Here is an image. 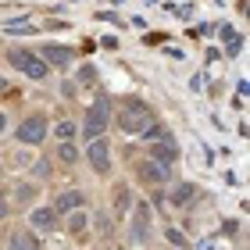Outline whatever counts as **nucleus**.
<instances>
[{
  "label": "nucleus",
  "mask_w": 250,
  "mask_h": 250,
  "mask_svg": "<svg viewBox=\"0 0 250 250\" xmlns=\"http://www.w3.org/2000/svg\"><path fill=\"white\" fill-rule=\"evenodd\" d=\"M58 157H61V161H64V165H75V161H79V150H75V146H72V143H64V146H61V150H58Z\"/></svg>",
  "instance_id": "dca6fc26"
},
{
  "label": "nucleus",
  "mask_w": 250,
  "mask_h": 250,
  "mask_svg": "<svg viewBox=\"0 0 250 250\" xmlns=\"http://www.w3.org/2000/svg\"><path fill=\"white\" fill-rule=\"evenodd\" d=\"M168 240H172L175 247H186V240H183V232H175V229H168Z\"/></svg>",
  "instance_id": "aec40b11"
},
{
  "label": "nucleus",
  "mask_w": 250,
  "mask_h": 250,
  "mask_svg": "<svg viewBox=\"0 0 250 250\" xmlns=\"http://www.w3.org/2000/svg\"><path fill=\"white\" fill-rule=\"evenodd\" d=\"M18 140L25 146H40L43 140H47V118H43V115H29L25 122L18 125Z\"/></svg>",
  "instance_id": "20e7f679"
},
{
  "label": "nucleus",
  "mask_w": 250,
  "mask_h": 250,
  "mask_svg": "<svg viewBox=\"0 0 250 250\" xmlns=\"http://www.w3.org/2000/svg\"><path fill=\"white\" fill-rule=\"evenodd\" d=\"M79 204H83V189H64L58 200H54V211L64 214V211H75Z\"/></svg>",
  "instance_id": "9d476101"
},
{
  "label": "nucleus",
  "mask_w": 250,
  "mask_h": 250,
  "mask_svg": "<svg viewBox=\"0 0 250 250\" xmlns=\"http://www.w3.org/2000/svg\"><path fill=\"white\" fill-rule=\"evenodd\" d=\"M0 89H7V79H4V75H0Z\"/></svg>",
  "instance_id": "5701e85b"
},
{
  "label": "nucleus",
  "mask_w": 250,
  "mask_h": 250,
  "mask_svg": "<svg viewBox=\"0 0 250 250\" xmlns=\"http://www.w3.org/2000/svg\"><path fill=\"white\" fill-rule=\"evenodd\" d=\"M0 218H7V200L0 197Z\"/></svg>",
  "instance_id": "4be33fe9"
},
{
  "label": "nucleus",
  "mask_w": 250,
  "mask_h": 250,
  "mask_svg": "<svg viewBox=\"0 0 250 250\" xmlns=\"http://www.w3.org/2000/svg\"><path fill=\"white\" fill-rule=\"evenodd\" d=\"M4 29H7V32H32L36 25H29V21H21V18H18V21H4Z\"/></svg>",
  "instance_id": "f3484780"
},
{
  "label": "nucleus",
  "mask_w": 250,
  "mask_h": 250,
  "mask_svg": "<svg viewBox=\"0 0 250 250\" xmlns=\"http://www.w3.org/2000/svg\"><path fill=\"white\" fill-rule=\"evenodd\" d=\"M15 197H18V204H32V200H36V186H32V183H18Z\"/></svg>",
  "instance_id": "4468645a"
},
{
  "label": "nucleus",
  "mask_w": 250,
  "mask_h": 250,
  "mask_svg": "<svg viewBox=\"0 0 250 250\" xmlns=\"http://www.w3.org/2000/svg\"><path fill=\"white\" fill-rule=\"evenodd\" d=\"M189 197H193V186H189V183H179L175 193H172V200H175V204H186Z\"/></svg>",
  "instance_id": "2eb2a0df"
},
{
  "label": "nucleus",
  "mask_w": 250,
  "mask_h": 250,
  "mask_svg": "<svg viewBox=\"0 0 250 250\" xmlns=\"http://www.w3.org/2000/svg\"><path fill=\"white\" fill-rule=\"evenodd\" d=\"M140 179H146V183H165L168 179V165H157L154 157L150 161H140Z\"/></svg>",
  "instance_id": "0eeeda50"
},
{
  "label": "nucleus",
  "mask_w": 250,
  "mask_h": 250,
  "mask_svg": "<svg viewBox=\"0 0 250 250\" xmlns=\"http://www.w3.org/2000/svg\"><path fill=\"white\" fill-rule=\"evenodd\" d=\"M11 247L15 250H40V243H36L32 232H11Z\"/></svg>",
  "instance_id": "9b49d317"
},
{
  "label": "nucleus",
  "mask_w": 250,
  "mask_h": 250,
  "mask_svg": "<svg viewBox=\"0 0 250 250\" xmlns=\"http://www.w3.org/2000/svg\"><path fill=\"white\" fill-rule=\"evenodd\" d=\"M86 161L93 165L97 175H107V172H111V150H107V143H104V140H89Z\"/></svg>",
  "instance_id": "39448f33"
},
{
  "label": "nucleus",
  "mask_w": 250,
  "mask_h": 250,
  "mask_svg": "<svg viewBox=\"0 0 250 250\" xmlns=\"http://www.w3.org/2000/svg\"><path fill=\"white\" fill-rule=\"evenodd\" d=\"M43 61L54 64V68H68L72 64V50L68 47H43Z\"/></svg>",
  "instance_id": "1a4fd4ad"
},
{
  "label": "nucleus",
  "mask_w": 250,
  "mask_h": 250,
  "mask_svg": "<svg viewBox=\"0 0 250 250\" xmlns=\"http://www.w3.org/2000/svg\"><path fill=\"white\" fill-rule=\"evenodd\" d=\"M7 61L18 68V72H25L29 79H47L50 75V64L43 61V58H32L29 50H11L7 54Z\"/></svg>",
  "instance_id": "7ed1b4c3"
},
{
  "label": "nucleus",
  "mask_w": 250,
  "mask_h": 250,
  "mask_svg": "<svg viewBox=\"0 0 250 250\" xmlns=\"http://www.w3.org/2000/svg\"><path fill=\"white\" fill-rule=\"evenodd\" d=\"M75 132H79V129H75V122H58V125H54V136H58L61 143H72V140H75Z\"/></svg>",
  "instance_id": "ddd939ff"
},
{
  "label": "nucleus",
  "mask_w": 250,
  "mask_h": 250,
  "mask_svg": "<svg viewBox=\"0 0 250 250\" xmlns=\"http://www.w3.org/2000/svg\"><path fill=\"white\" fill-rule=\"evenodd\" d=\"M146 225H150V214H146V204H140V211H136V225H132L136 240H146Z\"/></svg>",
  "instance_id": "f8f14e48"
},
{
  "label": "nucleus",
  "mask_w": 250,
  "mask_h": 250,
  "mask_svg": "<svg viewBox=\"0 0 250 250\" xmlns=\"http://www.w3.org/2000/svg\"><path fill=\"white\" fill-rule=\"evenodd\" d=\"M54 225H58V211H54V208H36V211H32V229L50 232Z\"/></svg>",
  "instance_id": "6e6552de"
},
{
  "label": "nucleus",
  "mask_w": 250,
  "mask_h": 250,
  "mask_svg": "<svg viewBox=\"0 0 250 250\" xmlns=\"http://www.w3.org/2000/svg\"><path fill=\"white\" fill-rule=\"evenodd\" d=\"M125 208H129V189H125V186H118V214H122Z\"/></svg>",
  "instance_id": "6ab92c4d"
},
{
  "label": "nucleus",
  "mask_w": 250,
  "mask_h": 250,
  "mask_svg": "<svg viewBox=\"0 0 250 250\" xmlns=\"http://www.w3.org/2000/svg\"><path fill=\"white\" fill-rule=\"evenodd\" d=\"M100 132H107V100L100 97L97 104H89L83 118V140H100Z\"/></svg>",
  "instance_id": "f03ea898"
},
{
  "label": "nucleus",
  "mask_w": 250,
  "mask_h": 250,
  "mask_svg": "<svg viewBox=\"0 0 250 250\" xmlns=\"http://www.w3.org/2000/svg\"><path fill=\"white\" fill-rule=\"evenodd\" d=\"M68 229H72V232H83V229H86V214H83V211H75V214H72V222H68Z\"/></svg>",
  "instance_id": "a211bd4d"
},
{
  "label": "nucleus",
  "mask_w": 250,
  "mask_h": 250,
  "mask_svg": "<svg viewBox=\"0 0 250 250\" xmlns=\"http://www.w3.org/2000/svg\"><path fill=\"white\" fill-rule=\"evenodd\" d=\"M150 122H154L150 107L140 104V100H129V104L118 111V129H122V132H129V136H140Z\"/></svg>",
  "instance_id": "f257e3e1"
},
{
  "label": "nucleus",
  "mask_w": 250,
  "mask_h": 250,
  "mask_svg": "<svg viewBox=\"0 0 250 250\" xmlns=\"http://www.w3.org/2000/svg\"><path fill=\"white\" fill-rule=\"evenodd\" d=\"M93 75H97V72H93V68L86 64V68H83V75H79V79H83V83H93Z\"/></svg>",
  "instance_id": "412c9836"
},
{
  "label": "nucleus",
  "mask_w": 250,
  "mask_h": 250,
  "mask_svg": "<svg viewBox=\"0 0 250 250\" xmlns=\"http://www.w3.org/2000/svg\"><path fill=\"white\" fill-rule=\"evenodd\" d=\"M150 143H154V146H150V157H154L157 165H172L175 157H179V143H175L168 132L157 136V140H150Z\"/></svg>",
  "instance_id": "423d86ee"
},
{
  "label": "nucleus",
  "mask_w": 250,
  "mask_h": 250,
  "mask_svg": "<svg viewBox=\"0 0 250 250\" xmlns=\"http://www.w3.org/2000/svg\"><path fill=\"white\" fill-rule=\"evenodd\" d=\"M4 125H7V118H4V115H0V129H4Z\"/></svg>",
  "instance_id": "b1692460"
},
{
  "label": "nucleus",
  "mask_w": 250,
  "mask_h": 250,
  "mask_svg": "<svg viewBox=\"0 0 250 250\" xmlns=\"http://www.w3.org/2000/svg\"><path fill=\"white\" fill-rule=\"evenodd\" d=\"M175 250H186V247H175Z\"/></svg>",
  "instance_id": "393cba45"
}]
</instances>
